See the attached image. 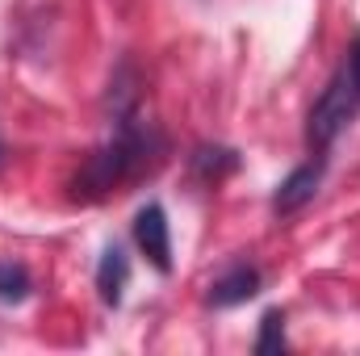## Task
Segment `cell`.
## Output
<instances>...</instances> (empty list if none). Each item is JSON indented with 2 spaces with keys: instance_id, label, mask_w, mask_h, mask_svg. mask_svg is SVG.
Returning <instances> with one entry per match:
<instances>
[{
  "instance_id": "6da1fadb",
  "label": "cell",
  "mask_w": 360,
  "mask_h": 356,
  "mask_svg": "<svg viewBox=\"0 0 360 356\" xmlns=\"http://www.w3.org/2000/svg\"><path fill=\"white\" fill-rule=\"evenodd\" d=\"M164 151H168V143H164V134L151 122L139 117V101L113 105V134L72 177V197L76 201H105L122 184L147 177L164 160Z\"/></svg>"
},
{
  "instance_id": "7a4b0ae2",
  "label": "cell",
  "mask_w": 360,
  "mask_h": 356,
  "mask_svg": "<svg viewBox=\"0 0 360 356\" xmlns=\"http://www.w3.org/2000/svg\"><path fill=\"white\" fill-rule=\"evenodd\" d=\"M356 117H360V34L348 42L335 76L327 80V89L319 92V101L310 105V117H306L310 151H327Z\"/></svg>"
},
{
  "instance_id": "3957f363",
  "label": "cell",
  "mask_w": 360,
  "mask_h": 356,
  "mask_svg": "<svg viewBox=\"0 0 360 356\" xmlns=\"http://www.w3.org/2000/svg\"><path fill=\"white\" fill-rule=\"evenodd\" d=\"M323 172H327V151H314L306 164H297L289 177L276 184V193H272V214L289 218V214L306 210V205L314 201L319 184H323Z\"/></svg>"
},
{
  "instance_id": "277c9868",
  "label": "cell",
  "mask_w": 360,
  "mask_h": 356,
  "mask_svg": "<svg viewBox=\"0 0 360 356\" xmlns=\"http://www.w3.org/2000/svg\"><path fill=\"white\" fill-rule=\"evenodd\" d=\"M134 243L160 272H172V231H168V214L160 201H147L134 214Z\"/></svg>"
},
{
  "instance_id": "5b68a950",
  "label": "cell",
  "mask_w": 360,
  "mask_h": 356,
  "mask_svg": "<svg viewBox=\"0 0 360 356\" xmlns=\"http://www.w3.org/2000/svg\"><path fill=\"white\" fill-rule=\"evenodd\" d=\"M260 289H264V272H260L256 265H248V260H239V265L226 268L222 276H214V281H210L205 302H210L214 310H231V306L252 302Z\"/></svg>"
},
{
  "instance_id": "8992f818",
  "label": "cell",
  "mask_w": 360,
  "mask_h": 356,
  "mask_svg": "<svg viewBox=\"0 0 360 356\" xmlns=\"http://www.w3.org/2000/svg\"><path fill=\"white\" fill-rule=\"evenodd\" d=\"M239 164H243V155L235 147H222V143H201L188 155V172L201 180V184H218V180L235 177Z\"/></svg>"
},
{
  "instance_id": "52a82bcc",
  "label": "cell",
  "mask_w": 360,
  "mask_h": 356,
  "mask_svg": "<svg viewBox=\"0 0 360 356\" xmlns=\"http://www.w3.org/2000/svg\"><path fill=\"white\" fill-rule=\"evenodd\" d=\"M126 285H130V256L122 243H109L101 252V265H96V293L105 306H122Z\"/></svg>"
},
{
  "instance_id": "ba28073f",
  "label": "cell",
  "mask_w": 360,
  "mask_h": 356,
  "mask_svg": "<svg viewBox=\"0 0 360 356\" xmlns=\"http://www.w3.org/2000/svg\"><path fill=\"white\" fill-rule=\"evenodd\" d=\"M30 293H34V276H30V268L17 265V260H0V302L17 306V302H25Z\"/></svg>"
},
{
  "instance_id": "9c48e42d",
  "label": "cell",
  "mask_w": 360,
  "mask_h": 356,
  "mask_svg": "<svg viewBox=\"0 0 360 356\" xmlns=\"http://www.w3.org/2000/svg\"><path fill=\"white\" fill-rule=\"evenodd\" d=\"M285 348H289V340H285V314H281V310H264V319H260V336H256L252 352L256 356H272V352H285Z\"/></svg>"
},
{
  "instance_id": "30bf717a",
  "label": "cell",
  "mask_w": 360,
  "mask_h": 356,
  "mask_svg": "<svg viewBox=\"0 0 360 356\" xmlns=\"http://www.w3.org/2000/svg\"><path fill=\"white\" fill-rule=\"evenodd\" d=\"M0 160H4V143H0Z\"/></svg>"
}]
</instances>
